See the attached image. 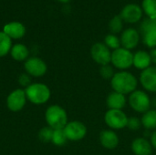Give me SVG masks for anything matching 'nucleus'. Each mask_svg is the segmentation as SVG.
<instances>
[{"instance_id":"obj_1","label":"nucleus","mask_w":156,"mask_h":155,"mask_svg":"<svg viewBox=\"0 0 156 155\" xmlns=\"http://www.w3.org/2000/svg\"><path fill=\"white\" fill-rule=\"evenodd\" d=\"M138 80L133 74L126 70H122L114 74L111 79V86L114 91L123 95L131 94L136 90Z\"/></svg>"},{"instance_id":"obj_2","label":"nucleus","mask_w":156,"mask_h":155,"mask_svg":"<svg viewBox=\"0 0 156 155\" xmlns=\"http://www.w3.org/2000/svg\"><path fill=\"white\" fill-rule=\"evenodd\" d=\"M26 96L28 101L35 105H42L48 101L51 96L50 89L43 83H31L25 88Z\"/></svg>"},{"instance_id":"obj_3","label":"nucleus","mask_w":156,"mask_h":155,"mask_svg":"<svg viewBox=\"0 0 156 155\" xmlns=\"http://www.w3.org/2000/svg\"><path fill=\"white\" fill-rule=\"evenodd\" d=\"M45 119L48 126L53 130L64 129L68 122L66 111L59 105H50L45 112Z\"/></svg>"},{"instance_id":"obj_4","label":"nucleus","mask_w":156,"mask_h":155,"mask_svg":"<svg viewBox=\"0 0 156 155\" xmlns=\"http://www.w3.org/2000/svg\"><path fill=\"white\" fill-rule=\"evenodd\" d=\"M111 63L118 69L126 70L133 66V54L131 50L121 47L112 52Z\"/></svg>"},{"instance_id":"obj_5","label":"nucleus","mask_w":156,"mask_h":155,"mask_svg":"<svg viewBox=\"0 0 156 155\" xmlns=\"http://www.w3.org/2000/svg\"><path fill=\"white\" fill-rule=\"evenodd\" d=\"M129 104L131 108L136 112L145 113L146 111L150 110L151 100L145 91L136 90L133 93L130 94Z\"/></svg>"},{"instance_id":"obj_6","label":"nucleus","mask_w":156,"mask_h":155,"mask_svg":"<svg viewBox=\"0 0 156 155\" xmlns=\"http://www.w3.org/2000/svg\"><path fill=\"white\" fill-rule=\"evenodd\" d=\"M128 117L122 110H109L104 115V122L111 130H122L127 127Z\"/></svg>"},{"instance_id":"obj_7","label":"nucleus","mask_w":156,"mask_h":155,"mask_svg":"<svg viewBox=\"0 0 156 155\" xmlns=\"http://www.w3.org/2000/svg\"><path fill=\"white\" fill-rule=\"evenodd\" d=\"M68 141L79 142L82 140L87 134V128L85 124L79 121H73L67 123L63 129Z\"/></svg>"},{"instance_id":"obj_8","label":"nucleus","mask_w":156,"mask_h":155,"mask_svg":"<svg viewBox=\"0 0 156 155\" xmlns=\"http://www.w3.org/2000/svg\"><path fill=\"white\" fill-rule=\"evenodd\" d=\"M90 56L92 59L99 65L104 66L111 63L112 51L104 43H95L90 48Z\"/></svg>"},{"instance_id":"obj_9","label":"nucleus","mask_w":156,"mask_h":155,"mask_svg":"<svg viewBox=\"0 0 156 155\" xmlns=\"http://www.w3.org/2000/svg\"><path fill=\"white\" fill-rule=\"evenodd\" d=\"M24 68L27 74H28L30 77H35V78H39L44 76L48 70V67L45 61L37 57L28 58L25 61Z\"/></svg>"},{"instance_id":"obj_10","label":"nucleus","mask_w":156,"mask_h":155,"mask_svg":"<svg viewBox=\"0 0 156 155\" xmlns=\"http://www.w3.org/2000/svg\"><path fill=\"white\" fill-rule=\"evenodd\" d=\"M27 96L25 90L16 89L11 91L6 98V106L9 111L13 112L20 111L27 103Z\"/></svg>"},{"instance_id":"obj_11","label":"nucleus","mask_w":156,"mask_h":155,"mask_svg":"<svg viewBox=\"0 0 156 155\" xmlns=\"http://www.w3.org/2000/svg\"><path fill=\"white\" fill-rule=\"evenodd\" d=\"M144 12L142 6L137 4H128L126 5L121 11V17L122 18L123 22L128 24H134L139 22L143 17Z\"/></svg>"},{"instance_id":"obj_12","label":"nucleus","mask_w":156,"mask_h":155,"mask_svg":"<svg viewBox=\"0 0 156 155\" xmlns=\"http://www.w3.org/2000/svg\"><path fill=\"white\" fill-rule=\"evenodd\" d=\"M140 37H141L140 33L135 28L129 27L125 29L121 35L120 39H121L122 47L126 49L132 50L138 46L140 42Z\"/></svg>"},{"instance_id":"obj_13","label":"nucleus","mask_w":156,"mask_h":155,"mask_svg":"<svg viewBox=\"0 0 156 155\" xmlns=\"http://www.w3.org/2000/svg\"><path fill=\"white\" fill-rule=\"evenodd\" d=\"M140 82L144 89L150 92H156V66H151L142 71Z\"/></svg>"},{"instance_id":"obj_14","label":"nucleus","mask_w":156,"mask_h":155,"mask_svg":"<svg viewBox=\"0 0 156 155\" xmlns=\"http://www.w3.org/2000/svg\"><path fill=\"white\" fill-rule=\"evenodd\" d=\"M100 142L105 149L113 150L118 147L120 140L113 130H103L100 133Z\"/></svg>"},{"instance_id":"obj_15","label":"nucleus","mask_w":156,"mask_h":155,"mask_svg":"<svg viewBox=\"0 0 156 155\" xmlns=\"http://www.w3.org/2000/svg\"><path fill=\"white\" fill-rule=\"evenodd\" d=\"M131 148L134 155H152L153 153V146L145 138H136L133 140Z\"/></svg>"},{"instance_id":"obj_16","label":"nucleus","mask_w":156,"mask_h":155,"mask_svg":"<svg viewBox=\"0 0 156 155\" xmlns=\"http://www.w3.org/2000/svg\"><path fill=\"white\" fill-rule=\"evenodd\" d=\"M126 102L127 100L125 95L114 90L108 95L106 100L109 110H122L125 107Z\"/></svg>"},{"instance_id":"obj_17","label":"nucleus","mask_w":156,"mask_h":155,"mask_svg":"<svg viewBox=\"0 0 156 155\" xmlns=\"http://www.w3.org/2000/svg\"><path fill=\"white\" fill-rule=\"evenodd\" d=\"M5 32L11 39H19L26 34V27L19 22H11L4 26Z\"/></svg>"},{"instance_id":"obj_18","label":"nucleus","mask_w":156,"mask_h":155,"mask_svg":"<svg viewBox=\"0 0 156 155\" xmlns=\"http://www.w3.org/2000/svg\"><path fill=\"white\" fill-rule=\"evenodd\" d=\"M152 60L149 52L144 50H139L133 54V66L140 70H144L151 67Z\"/></svg>"},{"instance_id":"obj_19","label":"nucleus","mask_w":156,"mask_h":155,"mask_svg":"<svg viewBox=\"0 0 156 155\" xmlns=\"http://www.w3.org/2000/svg\"><path fill=\"white\" fill-rule=\"evenodd\" d=\"M10 54L16 61H26L28 58L29 51L24 44H16L12 47Z\"/></svg>"},{"instance_id":"obj_20","label":"nucleus","mask_w":156,"mask_h":155,"mask_svg":"<svg viewBox=\"0 0 156 155\" xmlns=\"http://www.w3.org/2000/svg\"><path fill=\"white\" fill-rule=\"evenodd\" d=\"M141 122L146 130H156V110H149L144 113Z\"/></svg>"},{"instance_id":"obj_21","label":"nucleus","mask_w":156,"mask_h":155,"mask_svg":"<svg viewBox=\"0 0 156 155\" xmlns=\"http://www.w3.org/2000/svg\"><path fill=\"white\" fill-rule=\"evenodd\" d=\"M12 47V39L5 32H0V58L10 53Z\"/></svg>"},{"instance_id":"obj_22","label":"nucleus","mask_w":156,"mask_h":155,"mask_svg":"<svg viewBox=\"0 0 156 155\" xmlns=\"http://www.w3.org/2000/svg\"><path fill=\"white\" fill-rule=\"evenodd\" d=\"M142 9L148 18L156 19V0H143Z\"/></svg>"},{"instance_id":"obj_23","label":"nucleus","mask_w":156,"mask_h":155,"mask_svg":"<svg viewBox=\"0 0 156 155\" xmlns=\"http://www.w3.org/2000/svg\"><path fill=\"white\" fill-rule=\"evenodd\" d=\"M123 28V20L120 15L114 16L109 22V29L112 34H119L122 31Z\"/></svg>"},{"instance_id":"obj_24","label":"nucleus","mask_w":156,"mask_h":155,"mask_svg":"<svg viewBox=\"0 0 156 155\" xmlns=\"http://www.w3.org/2000/svg\"><path fill=\"white\" fill-rule=\"evenodd\" d=\"M67 142H68V139H67V137L65 135V132H64L63 129H58V130L53 131L51 143L54 145H56V146H63V145L66 144Z\"/></svg>"},{"instance_id":"obj_25","label":"nucleus","mask_w":156,"mask_h":155,"mask_svg":"<svg viewBox=\"0 0 156 155\" xmlns=\"http://www.w3.org/2000/svg\"><path fill=\"white\" fill-rule=\"evenodd\" d=\"M104 44L110 48V49H112L115 50L117 48H120L122 44H121V39L114 34H108L105 38H104Z\"/></svg>"},{"instance_id":"obj_26","label":"nucleus","mask_w":156,"mask_h":155,"mask_svg":"<svg viewBox=\"0 0 156 155\" xmlns=\"http://www.w3.org/2000/svg\"><path fill=\"white\" fill-rule=\"evenodd\" d=\"M143 41L149 48H156V29L143 34Z\"/></svg>"},{"instance_id":"obj_27","label":"nucleus","mask_w":156,"mask_h":155,"mask_svg":"<svg viewBox=\"0 0 156 155\" xmlns=\"http://www.w3.org/2000/svg\"><path fill=\"white\" fill-rule=\"evenodd\" d=\"M154 29H156V19H152V18L147 17L142 22L140 26V30H141L142 35Z\"/></svg>"},{"instance_id":"obj_28","label":"nucleus","mask_w":156,"mask_h":155,"mask_svg":"<svg viewBox=\"0 0 156 155\" xmlns=\"http://www.w3.org/2000/svg\"><path fill=\"white\" fill-rule=\"evenodd\" d=\"M53 129L50 127H44L42 128L39 132H38V138L42 143H49L51 142L52 139V134H53Z\"/></svg>"},{"instance_id":"obj_29","label":"nucleus","mask_w":156,"mask_h":155,"mask_svg":"<svg viewBox=\"0 0 156 155\" xmlns=\"http://www.w3.org/2000/svg\"><path fill=\"white\" fill-rule=\"evenodd\" d=\"M100 74L104 79H112L115 73H114V69L112 66L108 64V65H104L101 67Z\"/></svg>"},{"instance_id":"obj_30","label":"nucleus","mask_w":156,"mask_h":155,"mask_svg":"<svg viewBox=\"0 0 156 155\" xmlns=\"http://www.w3.org/2000/svg\"><path fill=\"white\" fill-rule=\"evenodd\" d=\"M142 126V122L139 118L137 117H130L128 119V123L127 127L132 130V131H137L141 128Z\"/></svg>"},{"instance_id":"obj_31","label":"nucleus","mask_w":156,"mask_h":155,"mask_svg":"<svg viewBox=\"0 0 156 155\" xmlns=\"http://www.w3.org/2000/svg\"><path fill=\"white\" fill-rule=\"evenodd\" d=\"M31 79H30V76L27 73H24V74H21L18 78V82L20 85L24 86V87H27L28 85H30Z\"/></svg>"},{"instance_id":"obj_32","label":"nucleus","mask_w":156,"mask_h":155,"mask_svg":"<svg viewBox=\"0 0 156 155\" xmlns=\"http://www.w3.org/2000/svg\"><path fill=\"white\" fill-rule=\"evenodd\" d=\"M149 54H150V57H151L152 63L156 65V48H152L151 51L149 52Z\"/></svg>"},{"instance_id":"obj_33","label":"nucleus","mask_w":156,"mask_h":155,"mask_svg":"<svg viewBox=\"0 0 156 155\" xmlns=\"http://www.w3.org/2000/svg\"><path fill=\"white\" fill-rule=\"evenodd\" d=\"M151 144H152L153 148L156 149V130L151 135Z\"/></svg>"},{"instance_id":"obj_34","label":"nucleus","mask_w":156,"mask_h":155,"mask_svg":"<svg viewBox=\"0 0 156 155\" xmlns=\"http://www.w3.org/2000/svg\"><path fill=\"white\" fill-rule=\"evenodd\" d=\"M58 1H59V2H61V3H68V2H69L70 0H58Z\"/></svg>"}]
</instances>
